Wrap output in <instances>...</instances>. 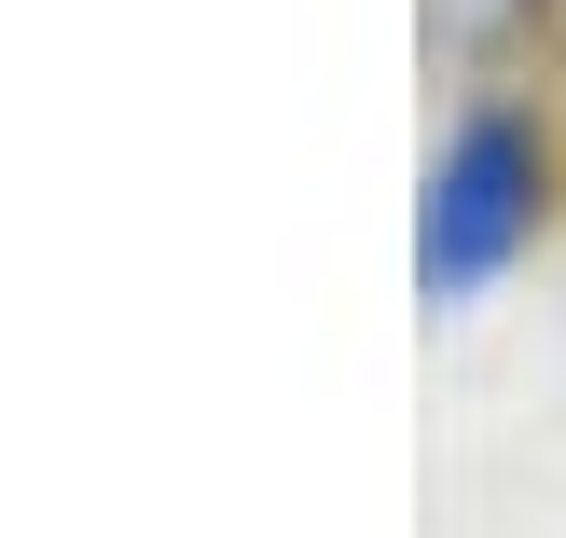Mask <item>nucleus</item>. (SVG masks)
I'll list each match as a JSON object with an SVG mask.
<instances>
[{"label":"nucleus","mask_w":566,"mask_h":538,"mask_svg":"<svg viewBox=\"0 0 566 538\" xmlns=\"http://www.w3.org/2000/svg\"><path fill=\"white\" fill-rule=\"evenodd\" d=\"M512 235H525V138H512V125H470L457 166H442V208H429V291L497 276Z\"/></svg>","instance_id":"nucleus-1"}]
</instances>
